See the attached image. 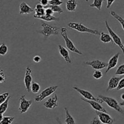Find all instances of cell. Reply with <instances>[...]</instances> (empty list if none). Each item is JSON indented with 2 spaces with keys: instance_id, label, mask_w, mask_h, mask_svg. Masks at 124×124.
Wrapping results in <instances>:
<instances>
[{
  "instance_id": "22",
  "label": "cell",
  "mask_w": 124,
  "mask_h": 124,
  "mask_svg": "<svg viewBox=\"0 0 124 124\" xmlns=\"http://www.w3.org/2000/svg\"><path fill=\"white\" fill-rule=\"evenodd\" d=\"M36 18L37 19H41V20L51 22V21H59V18H56V17L54 16L53 15H48L45 14L44 15L41 16H38Z\"/></svg>"
},
{
  "instance_id": "38",
  "label": "cell",
  "mask_w": 124,
  "mask_h": 124,
  "mask_svg": "<svg viewBox=\"0 0 124 124\" xmlns=\"http://www.w3.org/2000/svg\"><path fill=\"white\" fill-rule=\"evenodd\" d=\"M45 9H46V14L48 15H53V13H54V12L52 10V8H46Z\"/></svg>"
},
{
  "instance_id": "7",
  "label": "cell",
  "mask_w": 124,
  "mask_h": 124,
  "mask_svg": "<svg viewBox=\"0 0 124 124\" xmlns=\"http://www.w3.org/2000/svg\"><path fill=\"white\" fill-rule=\"evenodd\" d=\"M74 90H75L76 91H77L81 96H82L83 98H84L85 99H87V100H90V101H96L99 103H103L104 102L103 101L102 99H101L99 98H96L95 96L93 95L92 93L90 92L87 90H82L81 88H79V87H76V86H74L72 87Z\"/></svg>"
},
{
  "instance_id": "8",
  "label": "cell",
  "mask_w": 124,
  "mask_h": 124,
  "mask_svg": "<svg viewBox=\"0 0 124 124\" xmlns=\"http://www.w3.org/2000/svg\"><path fill=\"white\" fill-rule=\"evenodd\" d=\"M25 94H23L20 97V104L19 107V111L21 114L26 113L32 104V101L27 100Z\"/></svg>"
},
{
  "instance_id": "14",
  "label": "cell",
  "mask_w": 124,
  "mask_h": 124,
  "mask_svg": "<svg viewBox=\"0 0 124 124\" xmlns=\"http://www.w3.org/2000/svg\"><path fill=\"white\" fill-rule=\"evenodd\" d=\"M119 55H120V53L119 52H118V53L115 54L113 56H112L111 58H110L108 62L107 69V70L105 71V73L106 74L110 70L114 69V68L117 65V63H118Z\"/></svg>"
},
{
  "instance_id": "43",
  "label": "cell",
  "mask_w": 124,
  "mask_h": 124,
  "mask_svg": "<svg viewBox=\"0 0 124 124\" xmlns=\"http://www.w3.org/2000/svg\"><path fill=\"white\" fill-rule=\"evenodd\" d=\"M120 105H121V106H122V107H124V101L123 102H122L120 103Z\"/></svg>"
},
{
  "instance_id": "45",
  "label": "cell",
  "mask_w": 124,
  "mask_h": 124,
  "mask_svg": "<svg viewBox=\"0 0 124 124\" xmlns=\"http://www.w3.org/2000/svg\"><path fill=\"white\" fill-rule=\"evenodd\" d=\"M48 1H52V0H48Z\"/></svg>"
},
{
  "instance_id": "20",
  "label": "cell",
  "mask_w": 124,
  "mask_h": 124,
  "mask_svg": "<svg viewBox=\"0 0 124 124\" xmlns=\"http://www.w3.org/2000/svg\"><path fill=\"white\" fill-rule=\"evenodd\" d=\"M100 40L101 42H104V43H112L113 44H115L113 39L111 38V35L110 34L105 33L104 32H101L100 36Z\"/></svg>"
},
{
  "instance_id": "24",
  "label": "cell",
  "mask_w": 124,
  "mask_h": 124,
  "mask_svg": "<svg viewBox=\"0 0 124 124\" xmlns=\"http://www.w3.org/2000/svg\"><path fill=\"white\" fill-rule=\"evenodd\" d=\"M110 15L112 16L113 18H115L116 20L118 21L120 23V24L122 25V27L124 30V19L121 16L119 15L117 13H116L115 11H110Z\"/></svg>"
},
{
  "instance_id": "37",
  "label": "cell",
  "mask_w": 124,
  "mask_h": 124,
  "mask_svg": "<svg viewBox=\"0 0 124 124\" xmlns=\"http://www.w3.org/2000/svg\"><path fill=\"white\" fill-rule=\"evenodd\" d=\"M33 61L35 62L39 63L41 61V58L40 56L36 55L33 57Z\"/></svg>"
},
{
  "instance_id": "5",
  "label": "cell",
  "mask_w": 124,
  "mask_h": 124,
  "mask_svg": "<svg viewBox=\"0 0 124 124\" xmlns=\"http://www.w3.org/2000/svg\"><path fill=\"white\" fill-rule=\"evenodd\" d=\"M58 88V85H53L49 87H47L46 89L42 90L38 95H37L35 97V101L36 102H37L42 101H43L45 98L50 96L52 95L53 93H54Z\"/></svg>"
},
{
  "instance_id": "31",
  "label": "cell",
  "mask_w": 124,
  "mask_h": 124,
  "mask_svg": "<svg viewBox=\"0 0 124 124\" xmlns=\"http://www.w3.org/2000/svg\"><path fill=\"white\" fill-rule=\"evenodd\" d=\"M9 96V93L8 92H6V93H4L2 94H1V96H0V104H1L4 102L6 101Z\"/></svg>"
},
{
  "instance_id": "26",
  "label": "cell",
  "mask_w": 124,
  "mask_h": 124,
  "mask_svg": "<svg viewBox=\"0 0 124 124\" xmlns=\"http://www.w3.org/2000/svg\"><path fill=\"white\" fill-rule=\"evenodd\" d=\"M104 1H105V0H94L93 3L90 5V7H95L99 10H101Z\"/></svg>"
},
{
  "instance_id": "16",
  "label": "cell",
  "mask_w": 124,
  "mask_h": 124,
  "mask_svg": "<svg viewBox=\"0 0 124 124\" xmlns=\"http://www.w3.org/2000/svg\"><path fill=\"white\" fill-rule=\"evenodd\" d=\"M58 48H59V52L60 54L61 55L62 57H63L66 62L67 64H71V60L70 59V55H69V52L67 48L63 47L61 45H59L58 46Z\"/></svg>"
},
{
  "instance_id": "34",
  "label": "cell",
  "mask_w": 124,
  "mask_h": 124,
  "mask_svg": "<svg viewBox=\"0 0 124 124\" xmlns=\"http://www.w3.org/2000/svg\"><path fill=\"white\" fill-rule=\"evenodd\" d=\"M6 75L4 73V71L2 69H1V71H0V82L1 84L4 83V82H6Z\"/></svg>"
},
{
  "instance_id": "41",
  "label": "cell",
  "mask_w": 124,
  "mask_h": 124,
  "mask_svg": "<svg viewBox=\"0 0 124 124\" xmlns=\"http://www.w3.org/2000/svg\"><path fill=\"white\" fill-rule=\"evenodd\" d=\"M56 121H57V122H58V123L59 124H63V123H62V122H61V121H60V119H59V117H56Z\"/></svg>"
},
{
  "instance_id": "13",
  "label": "cell",
  "mask_w": 124,
  "mask_h": 124,
  "mask_svg": "<svg viewBox=\"0 0 124 124\" xmlns=\"http://www.w3.org/2000/svg\"><path fill=\"white\" fill-rule=\"evenodd\" d=\"M44 106L46 108L50 109V110H53L56 108L58 106V96L55 94L53 97L49 98L48 100H47L44 103Z\"/></svg>"
},
{
  "instance_id": "15",
  "label": "cell",
  "mask_w": 124,
  "mask_h": 124,
  "mask_svg": "<svg viewBox=\"0 0 124 124\" xmlns=\"http://www.w3.org/2000/svg\"><path fill=\"white\" fill-rule=\"evenodd\" d=\"M122 78V77H117V76H113L108 81V88L107 89V92L117 88L120 81Z\"/></svg>"
},
{
  "instance_id": "35",
  "label": "cell",
  "mask_w": 124,
  "mask_h": 124,
  "mask_svg": "<svg viewBox=\"0 0 124 124\" xmlns=\"http://www.w3.org/2000/svg\"><path fill=\"white\" fill-rule=\"evenodd\" d=\"M90 124H102V123L98 117H94L92 121H90Z\"/></svg>"
},
{
  "instance_id": "17",
  "label": "cell",
  "mask_w": 124,
  "mask_h": 124,
  "mask_svg": "<svg viewBox=\"0 0 124 124\" xmlns=\"http://www.w3.org/2000/svg\"><path fill=\"white\" fill-rule=\"evenodd\" d=\"M33 11H35V10L33 9V8H31L29 5H28L26 2H24V1L21 2V4L20 5V7H19V14H29V13H31V12H33Z\"/></svg>"
},
{
  "instance_id": "3",
  "label": "cell",
  "mask_w": 124,
  "mask_h": 124,
  "mask_svg": "<svg viewBox=\"0 0 124 124\" xmlns=\"http://www.w3.org/2000/svg\"><path fill=\"white\" fill-rule=\"evenodd\" d=\"M41 26L42 30L38 31V33L43 35L45 38H48L52 35H58L59 34V30L60 29L59 27L52 26L44 23L41 24Z\"/></svg>"
},
{
  "instance_id": "46",
  "label": "cell",
  "mask_w": 124,
  "mask_h": 124,
  "mask_svg": "<svg viewBox=\"0 0 124 124\" xmlns=\"http://www.w3.org/2000/svg\"></svg>"
},
{
  "instance_id": "32",
  "label": "cell",
  "mask_w": 124,
  "mask_h": 124,
  "mask_svg": "<svg viewBox=\"0 0 124 124\" xmlns=\"http://www.w3.org/2000/svg\"><path fill=\"white\" fill-rule=\"evenodd\" d=\"M116 75H124V63L122 65H120L118 68H117V70H116V73H115Z\"/></svg>"
},
{
  "instance_id": "10",
  "label": "cell",
  "mask_w": 124,
  "mask_h": 124,
  "mask_svg": "<svg viewBox=\"0 0 124 124\" xmlns=\"http://www.w3.org/2000/svg\"><path fill=\"white\" fill-rule=\"evenodd\" d=\"M98 117L104 124H114L115 120L110 116L107 113L100 112V111H96Z\"/></svg>"
},
{
  "instance_id": "42",
  "label": "cell",
  "mask_w": 124,
  "mask_h": 124,
  "mask_svg": "<svg viewBox=\"0 0 124 124\" xmlns=\"http://www.w3.org/2000/svg\"><path fill=\"white\" fill-rule=\"evenodd\" d=\"M121 99H122V100H124V93H123V94H121Z\"/></svg>"
},
{
  "instance_id": "18",
  "label": "cell",
  "mask_w": 124,
  "mask_h": 124,
  "mask_svg": "<svg viewBox=\"0 0 124 124\" xmlns=\"http://www.w3.org/2000/svg\"><path fill=\"white\" fill-rule=\"evenodd\" d=\"M78 6V2L76 0H68L65 4L67 10L69 12H75Z\"/></svg>"
},
{
  "instance_id": "29",
  "label": "cell",
  "mask_w": 124,
  "mask_h": 124,
  "mask_svg": "<svg viewBox=\"0 0 124 124\" xmlns=\"http://www.w3.org/2000/svg\"><path fill=\"white\" fill-rule=\"evenodd\" d=\"M7 52H8V47L7 45L4 43H2L0 46V54L1 56H4L7 54Z\"/></svg>"
},
{
  "instance_id": "23",
  "label": "cell",
  "mask_w": 124,
  "mask_h": 124,
  "mask_svg": "<svg viewBox=\"0 0 124 124\" xmlns=\"http://www.w3.org/2000/svg\"><path fill=\"white\" fill-rule=\"evenodd\" d=\"M15 120V117L12 116H3L1 115L0 124H12Z\"/></svg>"
},
{
  "instance_id": "30",
  "label": "cell",
  "mask_w": 124,
  "mask_h": 124,
  "mask_svg": "<svg viewBox=\"0 0 124 124\" xmlns=\"http://www.w3.org/2000/svg\"><path fill=\"white\" fill-rule=\"evenodd\" d=\"M93 77L94 78L96 79H100L101 78L103 77V73H102V71H101L100 70H96L95 71L93 72Z\"/></svg>"
},
{
  "instance_id": "12",
  "label": "cell",
  "mask_w": 124,
  "mask_h": 124,
  "mask_svg": "<svg viewBox=\"0 0 124 124\" xmlns=\"http://www.w3.org/2000/svg\"><path fill=\"white\" fill-rule=\"evenodd\" d=\"M81 99L82 101H83L85 102L88 103V104L91 105V107H92L94 110H96V111L107 113V111L105 110V108H104V107H102L100 103L96 101H94L87 100V99H85V98H81Z\"/></svg>"
},
{
  "instance_id": "33",
  "label": "cell",
  "mask_w": 124,
  "mask_h": 124,
  "mask_svg": "<svg viewBox=\"0 0 124 124\" xmlns=\"http://www.w3.org/2000/svg\"><path fill=\"white\" fill-rule=\"evenodd\" d=\"M49 3L50 4L52 5V6H60L62 4L63 2L61 0H52V1H50Z\"/></svg>"
},
{
  "instance_id": "40",
  "label": "cell",
  "mask_w": 124,
  "mask_h": 124,
  "mask_svg": "<svg viewBox=\"0 0 124 124\" xmlns=\"http://www.w3.org/2000/svg\"><path fill=\"white\" fill-rule=\"evenodd\" d=\"M115 0H107V8H110L111 5L113 4Z\"/></svg>"
},
{
  "instance_id": "25",
  "label": "cell",
  "mask_w": 124,
  "mask_h": 124,
  "mask_svg": "<svg viewBox=\"0 0 124 124\" xmlns=\"http://www.w3.org/2000/svg\"><path fill=\"white\" fill-rule=\"evenodd\" d=\"M10 99V96L8 97V99H7L6 101L4 102L3 103H2V104H1V105H0V113H1V115H3V114L6 111V110H7Z\"/></svg>"
},
{
  "instance_id": "9",
  "label": "cell",
  "mask_w": 124,
  "mask_h": 124,
  "mask_svg": "<svg viewBox=\"0 0 124 124\" xmlns=\"http://www.w3.org/2000/svg\"><path fill=\"white\" fill-rule=\"evenodd\" d=\"M31 69L30 67H27L25 69V76H24V82L25 89L28 92L31 91V85L32 84V77H31Z\"/></svg>"
},
{
  "instance_id": "28",
  "label": "cell",
  "mask_w": 124,
  "mask_h": 124,
  "mask_svg": "<svg viewBox=\"0 0 124 124\" xmlns=\"http://www.w3.org/2000/svg\"><path fill=\"white\" fill-rule=\"evenodd\" d=\"M40 85L36 82H33L31 85V91L33 93H38L39 91L40 90Z\"/></svg>"
},
{
  "instance_id": "36",
  "label": "cell",
  "mask_w": 124,
  "mask_h": 124,
  "mask_svg": "<svg viewBox=\"0 0 124 124\" xmlns=\"http://www.w3.org/2000/svg\"><path fill=\"white\" fill-rule=\"evenodd\" d=\"M124 88V78H122L121 79V80L120 81L119 84V85L117 87V88H116L117 90H121Z\"/></svg>"
},
{
  "instance_id": "4",
  "label": "cell",
  "mask_w": 124,
  "mask_h": 124,
  "mask_svg": "<svg viewBox=\"0 0 124 124\" xmlns=\"http://www.w3.org/2000/svg\"><path fill=\"white\" fill-rule=\"evenodd\" d=\"M61 33L62 36L64 41H65L67 48L69 50L71 51V52H74V53H76V54H79V55L83 54L82 52H81L79 50H78L76 48V46H75V44H73V42L72 41H71V40H70V38L68 37L67 30L66 28L62 27L61 29Z\"/></svg>"
},
{
  "instance_id": "39",
  "label": "cell",
  "mask_w": 124,
  "mask_h": 124,
  "mask_svg": "<svg viewBox=\"0 0 124 124\" xmlns=\"http://www.w3.org/2000/svg\"><path fill=\"white\" fill-rule=\"evenodd\" d=\"M40 2H41V4L44 6V7L48 6V0H41Z\"/></svg>"
},
{
  "instance_id": "44",
  "label": "cell",
  "mask_w": 124,
  "mask_h": 124,
  "mask_svg": "<svg viewBox=\"0 0 124 124\" xmlns=\"http://www.w3.org/2000/svg\"><path fill=\"white\" fill-rule=\"evenodd\" d=\"M86 2H88V0H85Z\"/></svg>"
},
{
  "instance_id": "11",
  "label": "cell",
  "mask_w": 124,
  "mask_h": 124,
  "mask_svg": "<svg viewBox=\"0 0 124 124\" xmlns=\"http://www.w3.org/2000/svg\"><path fill=\"white\" fill-rule=\"evenodd\" d=\"M85 64L87 65L91 66L95 70H101L104 68L108 67L107 63L103 62L99 59H96V60L92 61H86L84 62Z\"/></svg>"
},
{
  "instance_id": "1",
  "label": "cell",
  "mask_w": 124,
  "mask_h": 124,
  "mask_svg": "<svg viewBox=\"0 0 124 124\" xmlns=\"http://www.w3.org/2000/svg\"><path fill=\"white\" fill-rule=\"evenodd\" d=\"M68 26L71 29L76 30V31L81 33H88L94 35H101V32L98 30H93L85 26L81 23H75V22H70L68 24Z\"/></svg>"
},
{
  "instance_id": "2",
  "label": "cell",
  "mask_w": 124,
  "mask_h": 124,
  "mask_svg": "<svg viewBox=\"0 0 124 124\" xmlns=\"http://www.w3.org/2000/svg\"><path fill=\"white\" fill-rule=\"evenodd\" d=\"M98 98L102 99L103 101L106 103L109 107L114 109L116 111L119 113L121 115L124 116V110L121 108V106L120 105V104L118 102V101L115 98L109 96H105L103 95H99Z\"/></svg>"
},
{
  "instance_id": "21",
  "label": "cell",
  "mask_w": 124,
  "mask_h": 124,
  "mask_svg": "<svg viewBox=\"0 0 124 124\" xmlns=\"http://www.w3.org/2000/svg\"><path fill=\"white\" fill-rule=\"evenodd\" d=\"M64 110L65 112V122L66 124H76L75 119L70 114L68 108H64Z\"/></svg>"
},
{
  "instance_id": "27",
  "label": "cell",
  "mask_w": 124,
  "mask_h": 124,
  "mask_svg": "<svg viewBox=\"0 0 124 124\" xmlns=\"http://www.w3.org/2000/svg\"><path fill=\"white\" fill-rule=\"evenodd\" d=\"M52 8V10L54 12V13H58L59 14H61L64 12L62 8L60 7V6H52V5H48V6L44 7V8Z\"/></svg>"
},
{
  "instance_id": "19",
  "label": "cell",
  "mask_w": 124,
  "mask_h": 124,
  "mask_svg": "<svg viewBox=\"0 0 124 124\" xmlns=\"http://www.w3.org/2000/svg\"><path fill=\"white\" fill-rule=\"evenodd\" d=\"M46 14V9L44 8L43 6L41 4H36V7L35 8V15L33 17L36 18L38 16H41L44 15Z\"/></svg>"
},
{
  "instance_id": "6",
  "label": "cell",
  "mask_w": 124,
  "mask_h": 124,
  "mask_svg": "<svg viewBox=\"0 0 124 124\" xmlns=\"http://www.w3.org/2000/svg\"><path fill=\"white\" fill-rule=\"evenodd\" d=\"M105 26H106L107 29V30L108 31L109 34L111 35V38H112L113 39L114 42H115V44H116L117 46L119 47V48L122 50V52H123L124 54V44H122V39H121V38H120L119 36L118 35H117V34H116V33L113 30V29L110 27L107 21V20L105 21Z\"/></svg>"
}]
</instances>
